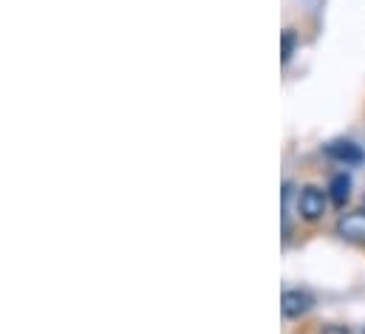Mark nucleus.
<instances>
[{
	"label": "nucleus",
	"mask_w": 365,
	"mask_h": 334,
	"mask_svg": "<svg viewBox=\"0 0 365 334\" xmlns=\"http://www.w3.org/2000/svg\"><path fill=\"white\" fill-rule=\"evenodd\" d=\"M329 198L337 204V207H346V201L351 198V178L346 173H337L329 184Z\"/></svg>",
	"instance_id": "nucleus-5"
},
{
	"label": "nucleus",
	"mask_w": 365,
	"mask_h": 334,
	"mask_svg": "<svg viewBox=\"0 0 365 334\" xmlns=\"http://www.w3.org/2000/svg\"><path fill=\"white\" fill-rule=\"evenodd\" d=\"M314 306V298L309 295V292H303V289H286L283 292V300H280V312H283V318H303L309 309Z\"/></svg>",
	"instance_id": "nucleus-4"
},
{
	"label": "nucleus",
	"mask_w": 365,
	"mask_h": 334,
	"mask_svg": "<svg viewBox=\"0 0 365 334\" xmlns=\"http://www.w3.org/2000/svg\"><path fill=\"white\" fill-rule=\"evenodd\" d=\"M294 43H297L294 31H283V63H289V57L294 51Z\"/></svg>",
	"instance_id": "nucleus-6"
},
{
	"label": "nucleus",
	"mask_w": 365,
	"mask_h": 334,
	"mask_svg": "<svg viewBox=\"0 0 365 334\" xmlns=\"http://www.w3.org/2000/svg\"><path fill=\"white\" fill-rule=\"evenodd\" d=\"M363 210H365V207H363Z\"/></svg>",
	"instance_id": "nucleus-8"
},
{
	"label": "nucleus",
	"mask_w": 365,
	"mask_h": 334,
	"mask_svg": "<svg viewBox=\"0 0 365 334\" xmlns=\"http://www.w3.org/2000/svg\"><path fill=\"white\" fill-rule=\"evenodd\" d=\"M337 236L351 244H365V210L343 213L337 218Z\"/></svg>",
	"instance_id": "nucleus-2"
},
{
	"label": "nucleus",
	"mask_w": 365,
	"mask_h": 334,
	"mask_svg": "<svg viewBox=\"0 0 365 334\" xmlns=\"http://www.w3.org/2000/svg\"><path fill=\"white\" fill-rule=\"evenodd\" d=\"M320 334H351V329L349 326H323Z\"/></svg>",
	"instance_id": "nucleus-7"
},
{
	"label": "nucleus",
	"mask_w": 365,
	"mask_h": 334,
	"mask_svg": "<svg viewBox=\"0 0 365 334\" xmlns=\"http://www.w3.org/2000/svg\"><path fill=\"white\" fill-rule=\"evenodd\" d=\"M326 156L329 159H334V162H340V165H363L365 162V153L360 145H354V142H349V139H334V142H329L326 145Z\"/></svg>",
	"instance_id": "nucleus-3"
},
{
	"label": "nucleus",
	"mask_w": 365,
	"mask_h": 334,
	"mask_svg": "<svg viewBox=\"0 0 365 334\" xmlns=\"http://www.w3.org/2000/svg\"><path fill=\"white\" fill-rule=\"evenodd\" d=\"M326 210H329V196H326V190H320V187H314V184H306V187L297 193V216H300L303 221L314 224V221H320V218L326 216Z\"/></svg>",
	"instance_id": "nucleus-1"
}]
</instances>
